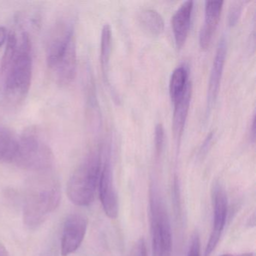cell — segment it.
I'll return each mask as SVG.
<instances>
[{
    "mask_svg": "<svg viewBox=\"0 0 256 256\" xmlns=\"http://www.w3.org/2000/svg\"><path fill=\"white\" fill-rule=\"evenodd\" d=\"M242 5L240 4H238L232 6L228 14V24L230 26H234L236 24L242 13Z\"/></svg>",
    "mask_w": 256,
    "mask_h": 256,
    "instance_id": "21",
    "label": "cell"
},
{
    "mask_svg": "<svg viewBox=\"0 0 256 256\" xmlns=\"http://www.w3.org/2000/svg\"><path fill=\"white\" fill-rule=\"evenodd\" d=\"M223 1H206L204 5V20L199 32V44L205 50L209 48L220 20Z\"/></svg>",
    "mask_w": 256,
    "mask_h": 256,
    "instance_id": "11",
    "label": "cell"
},
{
    "mask_svg": "<svg viewBox=\"0 0 256 256\" xmlns=\"http://www.w3.org/2000/svg\"><path fill=\"white\" fill-rule=\"evenodd\" d=\"M0 256H10L8 250L4 244L0 242Z\"/></svg>",
    "mask_w": 256,
    "mask_h": 256,
    "instance_id": "25",
    "label": "cell"
},
{
    "mask_svg": "<svg viewBox=\"0 0 256 256\" xmlns=\"http://www.w3.org/2000/svg\"><path fill=\"white\" fill-rule=\"evenodd\" d=\"M192 92V86L191 84L187 88L186 91L182 97L174 104L173 120H172V126H173L174 136L176 144H180L184 134L186 122L188 118V110H190V102H191Z\"/></svg>",
    "mask_w": 256,
    "mask_h": 256,
    "instance_id": "13",
    "label": "cell"
},
{
    "mask_svg": "<svg viewBox=\"0 0 256 256\" xmlns=\"http://www.w3.org/2000/svg\"><path fill=\"white\" fill-rule=\"evenodd\" d=\"M2 66L6 98L11 102H20L28 96L32 82V44L28 32L19 37L10 32Z\"/></svg>",
    "mask_w": 256,
    "mask_h": 256,
    "instance_id": "1",
    "label": "cell"
},
{
    "mask_svg": "<svg viewBox=\"0 0 256 256\" xmlns=\"http://www.w3.org/2000/svg\"><path fill=\"white\" fill-rule=\"evenodd\" d=\"M193 4L194 2L192 0L182 2L172 17V30L174 37L175 44L178 49L182 48L188 37L191 24Z\"/></svg>",
    "mask_w": 256,
    "mask_h": 256,
    "instance_id": "12",
    "label": "cell"
},
{
    "mask_svg": "<svg viewBox=\"0 0 256 256\" xmlns=\"http://www.w3.org/2000/svg\"><path fill=\"white\" fill-rule=\"evenodd\" d=\"M18 139L10 130L0 125V163H13Z\"/></svg>",
    "mask_w": 256,
    "mask_h": 256,
    "instance_id": "16",
    "label": "cell"
},
{
    "mask_svg": "<svg viewBox=\"0 0 256 256\" xmlns=\"http://www.w3.org/2000/svg\"><path fill=\"white\" fill-rule=\"evenodd\" d=\"M106 146L92 150L73 172L67 185V194L74 204L89 206L98 188Z\"/></svg>",
    "mask_w": 256,
    "mask_h": 256,
    "instance_id": "4",
    "label": "cell"
},
{
    "mask_svg": "<svg viewBox=\"0 0 256 256\" xmlns=\"http://www.w3.org/2000/svg\"><path fill=\"white\" fill-rule=\"evenodd\" d=\"M150 218L152 256H172L173 238L170 218L164 200L155 185L150 188Z\"/></svg>",
    "mask_w": 256,
    "mask_h": 256,
    "instance_id": "5",
    "label": "cell"
},
{
    "mask_svg": "<svg viewBox=\"0 0 256 256\" xmlns=\"http://www.w3.org/2000/svg\"><path fill=\"white\" fill-rule=\"evenodd\" d=\"M212 224L209 240L205 248L204 256H210L216 248L227 220L228 197L221 184L216 182L212 190Z\"/></svg>",
    "mask_w": 256,
    "mask_h": 256,
    "instance_id": "8",
    "label": "cell"
},
{
    "mask_svg": "<svg viewBox=\"0 0 256 256\" xmlns=\"http://www.w3.org/2000/svg\"><path fill=\"white\" fill-rule=\"evenodd\" d=\"M154 144L156 155L160 156L162 152L164 144V128L162 124H158L156 126Z\"/></svg>",
    "mask_w": 256,
    "mask_h": 256,
    "instance_id": "18",
    "label": "cell"
},
{
    "mask_svg": "<svg viewBox=\"0 0 256 256\" xmlns=\"http://www.w3.org/2000/svg\"><path fill=\"white\" fill-rule=\"evenodd\" d=\"M221 256H253L252 253L248 252V253H242V254H222Z\"/></svg>",
    "mask_w": 256,
    "mask_h": 256,
    "instance_id": "26",
    "label": "cell"
},
{
    "mask_svg": "<svg viewBox=\"0 0 256 256\" xmlns=\"http://www.w3.org/2000/svg\"><path fill=\"white\" fill-rule=\"evenodd\" d=\"M98 188L100 200L104 212L109 218L112 220L116 218L119 212V203L118 193L114 182L110 150L108 146L104 148Z\"/></svg>",
    "mask_w": 256,
    "mask_h": 256,
    "instance_id": "7",
    "label": "cell"
},
{
    "mask_svg": "<svg viewBox=\"0 0 256 256\" xmlns=\"http://www.w3.org/2000/svg\"><path fill=\"white\" fill-rule=\"evenodd\" d=\"M112 31L108 24H106L102 30L101 52H100V62L104 82L112 86L109 80V64H110V53H112Z\"/></svg>",
    "mask_w": 256,
    "mask_h": 256,
    "instance_id": "17",
    "label": "cell"
},
{
    "mask_svg": "<svg viewBox=\"0 0 256 256\" xmlns=\"http://www.w3.org/2000/svg\"><path fill=\"white\" fill-rule=\"evenodd\" d=\"M128 256H148L146 242L143 238H140L134 242Z\"/></svg>",
    "mask_w": 256,
    "mask_h": 256,
    "instance_id": "19",
    "label": "cell"
},
{
    "mask_svg": "<svg viewBox=\"0 0 256 256\" xmlns=\"http://www.w3.org/2000/svg\"><path fill=\"white\" fill-rule=\"evenodd\" d=\"M46 61L60 84L73 82L77 72V49L72 22L60 20L50 30L46 46Z\"/></svg>",
    "mask_w": 256,
    "mask_h": 256,
    "instance_id": "2",
    "label": "cell"
},
{
    "mask_svg": "<svg viewBox=\"0 0 256 256\" xmlns=\"http://www.w3.org/2000/svg\"><path fill=\"white\" fill-rule=\"evenodd\" d=\"M226 54H227V40L226 36H222L218 42L215 56L212 61L208 82V95H206V116L210 114L218 92H220V84L222 77L223 70L226 64Z\"/></svg>",
    "mask_w": 256,
    "mask_h": 256,
    "instance_id": "10",
    "label": "cell"
},
{
    "mask_svg": "<svg viewBox=\"0 0 256 256\" xmlns=\"http://www.w3.org/2000/svg\"><path fill=\"white\" fill-rule=\"evenodd\" d=\"M187 256H200V236L198 233H194L192 236Z\"/></svg>",
    "mask_w": 256,
    "mask_h": 256,
    "instance_id": "20",
    "label": "cell"
},
{
    "mask_svg": "<svg viewBox=\"0 0 256 256\" xmlns=\"http://www.w3.org/2000/svg\"><path fill=\"white\" fill-rule=\"evenodd\" d=\"M250 137L252 139L253 142H254V139H256V119H254V116H253L252 121Z\"/></svg>",
    "mask_w": 256,
    "mask_h": 256,
    "instance_id": "24",
    "label": "cell"
},
{
    "mask_svg": "<svg viewBox=\"0 0 256 256\" xmlns=\"http://www.w3.org/2000/svg\"><path fill=\"white\" fill-rule=\"evenodd\" d=\"M54 162L52 149L36 132H25L18 142L13 163L22 168L34 172L48 170Z\"/></svg>",
    "mask_w": 256,
    "mask_h": 256,
    "instance_id": "6",
    "label": "cell"
},
{
    "mask_svg": "<svg viewBox=\"0 0 256 256\" xmlns=\"http://www.w3.org/2000/svg\"><path fill=\"white\" fill-rule=\"evenodd\" d=\"M60 186L52 178H37L28 188L23 208V218L26 227L36 229L59 206Z\"/></svg>",
    "mask_w": 256,
    "mask_h": 256,
    "instance_id": "3",
    "label": "cell"
},
{
    "mask_svg": "<svg viewBox=\"0 0 256 256\" xmlns=\"http://www.w3.org/2000/svg\"><path fill=\"white\" fill-rule=\"evenodd\" d=\"M191 84L186 66H179L174 70L169 82V95L173 104L184 96Z\"/></svg>",
    "mask_w": 256,
    "mask_h": 256,
    "instance_id": "15",
    "label": "cell"
},
{
    "mask_svg": "<svg viewBox=\"0 0 256 256\" xmlns=\"http://www.w3.org/2000/svg\"></svg>",
    "mask_w": 256,
    "mask_h": 256,
    "instance_id": "27",
    "label": "cell"
},
{
    "mask_svg": "<svg viewBox=\"0 0 256 256\" xmlns=\"http://www.w3.org/2000/svg\"><path fill=\"white\" fill-rule=\"evenodd\" d=\"M214 132H210L209 134L206 136L199 149L198 156L202 158L208 154L209 150L210 149L211 145H212V139H214Z\"/></svg>",
    "mask_w": 256,
    "mask_h": 256,
    "instance_id": "22",
    "label": "cell"
},
{
    "mask_svg": "<svg viewBox=\"0 0 256 256\" xmlns=\"http://www.w3.org/2000/svg\"><path fill=\"white\" fill-rule=\"evenodd\" d=\"M137 20L140 28L152 36H158L164 31V19L156 10L152 8L142 10L138 14Z\"/></svg>",
    "mask_w": 256,
    "mask_h": 256,
    "instance_id": "14",
    "label": "cell"
},
{
    "mask_svg": "<svg viewBox=\"0 0 256 256\" xmlns=\"http://www.w3.org/2000/svg\"><path fill=\"white\" fill-rule=\"evenodd\" d=\"M7 38V30L4 26H0V47L5 43Z\"/></svg>",
    "mask_w": 256,
    "mask_h": 256,
    "instance_id": "23",
    "label": "cell"
},
{
    "mask_svg": "<svg viewBox=\"0 0 256 256\" xmlns=\"http://www.w3.org/2000/svg\"><path fill=\"white\" fill-rule=\"evenodd\" d=\"M88 224V218L82 214H72L67 217L61 239L62 256H68L77 251L84 239Z\"/></svg>",
    "mask_w": 256,
    "mask_h": 256,
    "instance_id": "9",
    "label": "cell"
}]
</instances>
